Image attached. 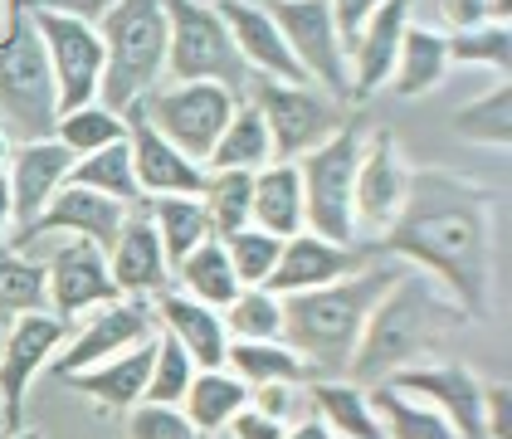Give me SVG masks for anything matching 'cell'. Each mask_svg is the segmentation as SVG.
I'll use <instances>...</instances> for the list:
<instances>
[{"label":"cell","instance_id":"cell-1","mask_svg":"<svg viewBox=\"0 0 512 439\" xmlns=\"http://www.w3.org/2000/svg\"><path fill=\"white\" fill-rule=\"evenodd\" d=\"M493 215H498L493 186L444 166H425L410 171L405 205L381 230V249L430 274L469 318H483L493 288Z\"/></svg>","mask_w":512,"mask_h":439},{"label":"cell","instance_id":"cell-2","mask_svg":"<svg viewBox=\"0 0 512 439\" xmlns=\"http://www.w3.org/2000/svg\"><path fill=\"white\" fill-rule=\"evenodd\" d=\"M464 322H473L430 274L400 269V279L376 298L371 318L356 337V352L347 361V376L356 386H376L400 366H415L430 352H439Z\"/></svg>","mask_w":512,"mask_h":439},{"label":"cell","instance_id":"cell-3","mask_svg":"<svg viewBox=\"0 0 512 439\" xmlns=\"http://www.w3.org/2000/svg\"><path fill=\"white\" fill-rule=\"evenodd\" d=\"M395 264H361L347 279H332L308 293H283V342L317 366V376H347L356 337L371 318L376 298L400 279Z\"/></svg>","mask_w":512,"mask_h":439},{"label":"cell","instance_id":"cell-4","mask_svg":"<svg viewBox=\"0 0 512 439\" xmlns=\"http://www.w3.org/2000/svg\"><path fill=\"white\" fill-rule=\"evenodd\" d=\"M103 35V79L98 103L122 113L166 74V5L161 0H113L98 20Z\"/></svg>","mask_w":512,"mask_h":439},{"label":"cell","instance_id":"cell-5","mask_svg":"<svg viewBox=\"0 0 512 439\" xmlns=\"http://www.w3.org/2000/svg\"><path fill=\"white\" fill-rule=\"evenodd\" d=\"M0 122L15 142L54 137L59 122V93L30 10L0 25Z\"/></svg>","mask_w":512,"mask_h":439},{"label":"cell","instance_id":"cell-6","mask_svg":"<svg viewBox=\"0 0 512 439\" xmlns=\"http://www.w3.org/2000/svg\"><path fill=\"white\" fill-rule=\"evenodd\" d=\"M161 5H166V74L176 83H225L244 98L254 74L230 40L220 10L205 0H161Z\"/></svg>","mask_w":512,"mask_h":439},{"label":"cell","instance_id":"cell-7","mask_svg":"<svg viewBox=\"0 0 512 439\" xmlns=\"http://www.w3.org/2000/svg\"><path fill=\"white\" fill-rule=\"evenodd\" d=\"M361 122L342 118V127L293 161L298 181H303V210H308V230L322 240L352 244L356 220H352V181H356V161H361Z\"/></svg>","mask_w":512,"mask_h":439},{"label":"cell","instance_id":"cell-8","mask_svg":"<svg viewBox=\"0 0 512 439\" xmlns=\"http://www.w3.org/2000/svg\"><path fill=\"white\" fill-rule=\"evenodd\" d=\"M244 98L259 108V118L269 127L274 161H298L342 127V103L332 93H322L317 83L254 79L244 88Z\"/></svg>","mask_w":512,"mask_h":439},{"label":"cell","instance_id":"cell-9","mask_svg":"<svg viewBox=\"0 0 512 439\" xmlns=\"http://www.w3.org/2000/svg\"><path fill=\"white\" fill-rule=\"evenodd\" d=\"M239 93H230L225 83H171V88H152L142 93V113L157 127L171 147H181L191 161L205 166L215 137L225 132V122L235 113Z\"/></svg>","mask_w":512,"mask_h":439},{"label":"cell","instance_id":"cell-10","mask_svg":"<svg viewBox=\"0 0 512 439\" xmlns=\"http://www.w3.org/2000/svg\"><path fill=\"white\" fill-rule=\"evenodd\" d=\"M30 20L40 30L44 59H49V74H54L59 113L98 103V79H103V35H98V25L79 20V15H59V10H30Z\"/></svg>","mask_w":512,"mask_h":439},{"label":"cell","instance_id":"cell-11","mask_svg":"<svg viewBox=\"0 0 512 439\" xmlns=\"http://www.w3.org/2000/svg\"><path fill=\"white\" fill-rule=\"evenodd\" d=\"M274 15L283 44L293 49V59L303 64V74L332 93L337 103L352 98V79H347V49L337 35V20H332V5L327 0H269L264 5Z\"/></svg>","mask_w":512,"mask_h":439},{"label":"cell","instance_id":"cell-12","mask_svg":"<svg viewBox=\"0 0 512 439\" xmlns=\"http://www.w3.org/2000/svg\"><path fill=\"white\" fill-rule=\"evenodd\" d=\"M64 327L69 322L44 313V308L40 313H20L15 327H10L5 352H0V420H5V435L10 430H25V391L35 386L44 361L59 352Z\"/></svg>","mask_w":512,"mask_h":439},{"label":"cell","instance_id":"cell-13","mask_svg":"<svg viewBox=\"0 0 512 439\" xmlns=\"http://www.w3.org/2000/svg\"><path fill=\"white\" fill-rule=\"evenodd\" d=\"M386 386L434 405L459 430V439H483V381L464 361H415L391 371Z\"/></svg>","mask_w":512,"mask_h":439},{"label":"cell","instance_id":"cell-14","mask_svg":"<svg viewBox=\"0 0 512 439\" xmlns=\"http://www.w3.org/2000/svg\"><path fill=\"white\" fill-rule=\"evenodd\" d=\"M152 332H157L152 298H113V303H103V313H93V322L69 342V352L44 361V371L59 381V376H69V371H83V366H93V361H108V357H118V352H127V347H137V342H147Z\"/></svg>","mask_w":512,"mask_h":439},{"label":"cell","instance_id":"cell-15","mask_svg":"<svg viewBox=\"0 0 512 439\" xmlns=\"http://www.w3.org/2000/svg\"><path fill=\"white\" fill-rule=\"evenodd\" d=\"M122 298L113 274H108V254L93 240H69L54 249V259L44 264V303L54 318H79L83 308H103Z\"/></svg>","mask_w":512,"mask_h":439},{"label":"cell","instance_id":"cell-16","mask_svg":"<svg viewBox=\"0 0 512 439\" xmlns=\"http://www.w3.org/2000/svg\"><path fill=\"white\" fill-rule=\"evenodd\" d=\"M127 118V147H132V171H137V186L142 196H200L210 171L191 161L181 147H171L157 127L142 113V98L122 108Z\"/></svg>","mask_w":512,"mask_h":439},{"label":"cell","instance_id":"cell-17","mask_svg":"<svg viewBox=\"0 0 512 439\" xmlns=\"http://www.w3.org/2000/svg\"><path fill=\"white\" fill-rule=\"evenodd\" d=\"M410 191V166L400 157L395 137L381 127L376 137L361 142V161H356V181H352V220L366 230H386Z\"/></svg>","mask_w":512,"mask_h":439},{"label":"cell","instance_id":"cell-18","mask_svg":"<svg viewBox=\"0 0 512 439\" xmlns=\"http://www.w3.org/2000/svg\"><path fill=\"white\" fill-rule=\"evenodd\" d=\"M74 152L59 137H35V142H15V152L5 161V186H10V220L20 230H30L40 220V210L54 200V191L69 181Z\"/></svg>","mask_w":512,"mask_h":439},{"label":"cell","instance_id":"cell-19","mask_svg":"<svg viewBox=\"0 0 512 439\" xmlns=\"http://www.w3.org/2000/svg\"><path fill=\"white\" fill-rule=\"evenodd\" d=\"M220 20L230 25V40L244 54L254 79H278V83H313L303 74V64L293 59V49L283 44L274 15L264 10V0H215Z\"/></svg>","mask_w":512,"mask_h":439},{"label":"cell","instance_id":"cell-20","mask_svg":"<svg viewBox=\"0 0 512 439\" xmlns=\"http://www.w3.org/2000/svg\"><path fill=\"white\" fill-rule=\"evenodd\" d=\"M132 205H122L113 196H98L88 186H59L54 200L40 210V220L30 230H20V240H44V235H74V240H93L103 254L113 249L122 220Z\"/></svg>","mask_w":512,"mask_h":439},{"label":"cell","instance_id":"cell-21","mask_svg":"<svg viewBox=\"0 0 512 439\" xmlns=\"http://www.w3.org/2000/svg\"><path fill=\"white\" fill-rule=\"evenodd\" d=\"M366 259L356 254L352 244H337V240H322L313 230H298V235H288L283 249H278V264L274 274H269V293H308V288H322V283L332 279H347L356 274Z\"/></svg>","mask_w":512,"mask_h":439},{"label":"cell","instance_id":"cell-22","mask_svg":"<svg viewBox=\"0 0 512 439\" xmlns=\"http://www.w3.org/2000/svg\"><path fill=\"white\" fill-rule=\"evenodd\" d=\"M410 10L415 0H381L376 15L361 25L356 44L347 49V79H352V98H371L376 88L391 83L395 69V49H400V35L410 25Z\"/></svg>","mask_w":512,"mask_h":439},{"label":"cell","instance_id":"cell-23","mask_svg":"<svg viewBox=\"0 0 512 439\" xmlns=\"http://www.w3.org/2000/svg\"><path fill=\"white\" fill-rule=\"evenodd\" d=\"M152 313H157L161 332H171V337L191 352V361H196L200 371L225 366L230 332H225L220 308H205V303H196V298L181 293V288H161V293H152Z\"/></svg>","mask_w":512,"mask_h":439},{"label":"cell","instance_id":"cell-24","mask_svg":"<svg viewBox=\"0 0 512 439\" xmlns=\"http://www.w3.org/2000/svg\"><path fill=\"white\" fill-rule=\"evenodd\" d=\"M108 274H113L122 298H152V293L166 288L171 264L161 254V240L152 230V220H147V210H127L118 240L108 249Z\"/></svg>","mask_w":512,"mask_h":439},{"label":"cell","instance_id":"cell-25","mask_svg":"<svg viewBox=\"0 0 512 439\" xmlns=\"http://www.w3.org/2000/svg\"><path fill=\"white\" fill-rule=\"evenodd\" d=\"M152 352H157V332H152L147 342H137V347L118 352V357L93 361V366L69 371V376H59V381L74 386V391H83L88 400H98V405H108V410H132V405L142 400V391H147Z\"/></svg>","mask_w":512,"mask_h":439},{"label":"cell","instance_id":"cell-26","mask_svg":"<svg viewBox=\"0 0 512 439\" xmlns=\"http://www.w3.org/2000/svg\"><path fill=\"white\" fill-rule=\"evenodd\" d=\"M249 225L269 230L278 240L308 230V210H303V181L293 161H269L254 171V196H249Z\"/></svg>","mask_w":512,"mask_h":439},{"label":"cell","instance_id":"cell-27","mask_svg":"<svg viewBox=\"0 0 512 439\" xmlns=\"http://www.w3.org/2000/svg\"><path fill=\"white\" fill-rule=\"evenodd\" d=\"M303 391H308L313 415L337 439H386L381 420H376V410H371L366 386H356L352 376H337V381H332V376H322V381H317L313 376Z\"/></svg>","mask_w":512,"mask_h":439},{"label":"cell","instance_id":"cell-28","mask_svg":"<svg viewBox=\"0 0 512 439\" xmlns=\"http://www.w3.org/2000/svg\"><path fill=\"white\" fill-rule=\"evenodd\" d=\"M225 371H235L239 381L254 386H308L317 376V366L303 352H293L283 337L278 342H235L225 347Z\"/></svg>","mask_w":512,"mask_h":439},{"label":"cell","instance_id":"cell-29","mask_svg":"<svg viewBox=\"0 0 512 439\" xmlns=\"http://www.w3.org/2000/svg\"><path fill=\"white\" fill-rule=\"evenodd\" d=\"M449 74V54H444V35L430 25H405L400 49H395V69H391V88L400 98H425L434 93Z\"/></svg>","mask_w":512,"mask_h":439},{"label":"cell","instance_id":"cell-30","mask_svg":"<svg viewBox=\"0 0 512 439\" xmlns=\"http://www.w3.org/2000/svg\"><path fill=\"white\" fill-rule=\"evenodd\" d=\"M274 161V142H269V127L259 118V108L249 98H239L225 132L215 137L210 157H205V171H259Z\"/></svg>","mask_w":512,"mask_h":439},{"label":"cell","instance_id":"cell-31","mask_svg":"<svg viewBox=\"0 0 512 439\" xmlns=\"http://www.w3.org/2000/svg\"><path fill=\"white\" fill-rule=\"evenodd\" d=\"M244 405H249V386L239 381L235 371H225V366L196 371L191 386H186V396H181V410H186V420L196 425L200 435H220Z\"/></svg>","mask_w":512,"mask_h":439},{"label":"cell","instance_id":"cell-32","mask_svg":"<svg viewBox=\"0 0 512 439\" xmlns=\"http://www.w3.org/2000/svg\"><path fill=\"white\" fill-rule=\"evenodd\" d=\"M366 396H371V410H376L386 439H459V430H454L434 405L405 396V391H395L386 381L366 386Z\"/></svg>","mask_w":512,"mask_h":439},{"label":"cell","instance_id":"cell-33","mask_svg":"<svg viewBox=\"0 0 512 439\" xmlns=\"http://www.w3.org/2000/svg\"><path fill=\"white\" fill-rule=\"evenodd\" d=\"M147 220H152V230H157L161 254H166L171 269H176L196 244L215 240V235H210V215H205L200 196H152Z\"/></svg>","mask_w":512,"mask_h":439},{"label":"cell","instance_id":"cell-34","mask_svg":"<svg viewBox=\"0 0 512 439\" xmlns=\"http://www.w3.org/2000/svg\"><path fill=\"white\" fill-rule=\"evenodd\" d=\"M176 279H181V293H191L196 303L220 308V313L235 303V293H239V279H235V269H230V254H225L220 240L196 244V249L176 264Z\"/></svg>","mask_w":512,"mask_h":439},{"label":"cell","instance_id":"cell-35","mask_svg":"<svg viewBox=\"0 0 512 439\" xmlns=\"http://www.w3.org/2000/svg\"><path fill=\"white\" fill-rule=\"evenodd\" d=\"M64 186H88V191H98V196L137 205V200H142V186H137V171H132V147H127V137L98 147V152H88V157H74Z\"/></svg>","mask_w":512,"mask_h":439},{"label":"cell","instance_id":"cell-36","mask_svg":"<svg viewBox=\"0 0 512 439\" xmlns=\"http://www.w3.org/2000/svg\"><path fill=\"white\" fill-rule=\"evenodd\" d=\"M454 137L459 142H473V147H498L508 152L512 142V88L498 83L488 93H478L473 103H464L454 113Z\"/></svg>","mask_w":512,"mask_h":439},{"label":"cell","instance_id":"cell-37","mask_svg":"<svg viewBox=\"0 0 512 439\" xmlns=\"http://www.w3.org/2000/svg\"><path fill=\"white\" fill-rule=\"evenodd\" d=\"M249 196H254V171H210L200 205L210 215V235L225 240L249 225Z\"/></svg>","mask_w":512,"mask_h":439},{"label":"cell","instance_id":"cell-38","mask_svg":"<svg viewBox=\"0 0 512 439\" xmlns=\"http://www.w3.org/2000/svg\"><path fill=\"white\" fill-rule=\"evenodd\" d=\"M444 54L449 64H473V69H488L498 79H508L512 69V30L488 20V25H473V30H454L444 35Z\"/></svg>","mask_w":512,"mask_h":439},{"label":"cell","instance_id":"cell-39","mask_svg":"<svg viewBox=\"0 0 512 439\" xmlns=\"http://www.w3.org/2000/svg\"><path fill=\"white\" fill-rule=\"evenodd\" d=\"M220 318L235 342H278L283 337V298L269 288H239L235 303Z\"/></svg>","mask_w":512,"mask_h":439},{"label":"cell","instance_id":"cell-40","mask_svg":"<svg viewBox=\"0 0 512 439\" xmlns=\"http://www.w3.org/2000/svg\"><path fill=\"white\" fill-rule=\"evenodd\" d=\"M44 303V264L25 259L15 244L0 240V318H20V313H40Z\"/></svg>","mask_w":512,"mask_h":439},{"label":"cell","instance_id":"cell-41","mask_svg":"<svg viewBox=\"0 0 512 439\" xmlns=\"http://www.w3.org/2000/svg\"><path fill=\"white\" fill-rule=\"evenodd\" d=\"M54 137H59L74 157H88V152H98V147H108V142H122V137H127V118L113 113V108H103V103H83L74 113H59Z\"/></svg>","mask_w":512,"mask_h":439},{"label":"cell","instance_id":"cell-42","mask_svg":"<svg viewBox=\"0 0 512 439\" xmlns=\"http://www.w3.org/2000/svg\"><path fill=\"white\" fill-rule=\"evenodd\" d=\"M196 371L200 366L191 361V352H186L171 332L157 327V352H152V371H147L142 400H152V405H181V396H186V386H191Z\"/></svg>","mask_w":512,"mask_h":439},{"label":"cell","instance_id":"cell-43","mask_svg":"<svg viewBox=\"0 0 512 439\" xmlns=\"http://www.w3.org/2000/svg\"><path fill=\"white\" fill-rule=\"evenodd\" d=\"M220 244L230 254V269H235L239 288H264L278 264V249H283V240L269 235V230H259V225H244L235 235H225Z\"/></svg>","mask_w":512,"mask_h":439},{"label":"cell","instance_id":"cell-44","mask_svg":"<svg viewBox=\"0 0 512 439\" xmlns=\"http://www.w3.org/2000/svg\"><path fill=\"white\" fill-rule=\"evenodd\" d=\"M127 439H205L186 420L181 405H152V400H137L127 410Z\"/></svg>","mask_w":512,"mask_h":439},{"label":"cell","instance_id":"cell-45","mask_svg":"<svg viewBox=\"0 0 512 439\" xmlns=\"http://www.w3.org/2000/svg\"><path fill=\"white\" fill-rule=\"evenodd\" d=\"M249 405L264 410V415H274L278 425H298L303 415H313L308 391H298V386H254V391H249Z\"/></svg>","mask_w":512,"mask_h":439},{"label":"cell","instance_id":"cell-46","mask_svg":"<svg viewBox=\"0 0 512 439\" xmlns=\"http://www.w3.org/2000/svg\"><path fill=\"white\" fill-rule=\"evenodd\" d=\"M483 439H512V386H483Z\"/></svg>","mask_w":512,"mask_h":439},{"label":"cell","instance_id":"cell-47","mask_svg":"<svg viewBox=\"0 0 512 439\" xmlns=\"http://www.w3.org/2000/svg\"><path fill=\"white\" fill-rule=\"evenodd\" d=\"M327 5H332V20H337L342 49H352L356 35H361V25L376 15V5H381V0H327Z\"/></svg>","mask_w":512,"mask_h":439},{"label":"cell","instance_id":"cell-48","mask_svg":"<svg viewBox=\"0 0 512 439\" xmlns=\"http://www.w3.org/2000/svg\"><path fill=\"white\" fill-rule=\"evenodd\" d=\"M225 430H230V439H283L288 425H278L274 415H264V410H254V405H244Z\"/></svg>","mask_w":512,"mask_h":439},{"label":"cell","instance_id":"cell-49","mask_svg":"<svg viewBox=\"0 0 512 439\" xmlns=\"http://www.w3.org/2000/svg\"><path fill=\"white\" fill-rule=\"evenodd\" d=\"M439 20H444V25H449V35H454V30L488 25V20H493V10H488V0H439Z\"/></svg>","mask_w":512,"mask_h":439},{"label":"cell","instance_id":"cell-50","mask_svg":"<svg viewBox=\"0 0 512 439\" xmlns=\"http://www.w3.org/2000/svg\"><path fill=\"white\" fill-rule=\"evenodd\" d=\"M25 10H59V15H79V20H103V10L113 5V0H20Z\"/></svg>","mask_w":512,"mask_h":439},{"label":"cell","instance_id":"cell-51","mask_svg":"<svg viewBox=\"0 0 512 439\" xmlns=\"http://www.w3.org/2000/svg\"><path fill=\"white\" fill-rule=\"evenodd\" d=\"M283 439H337V435H332L317 415H303L298 425H288V430H283Z\"/></svg>","mask_w":512,"mask_h":439},{"label":"cell","instance_id":"cell-52","mask_svg":"<svg viewBox=\"0 0 512 439\" xmlns=\"http://www.w3.org/2000/svg\"><path fill=\"white\" fill-rule=\"evenodd\" d=\"M10 225H15V220H10V186H5V171H0V240H5Z\"/></svg>","mask_w":512,"mask_h":439},{"label":"cell","instance_id":"cell-53","mask_svg":"<svg viewBox=\"0 0 512 439\" xmlns=\"http://www.w3.org/2000/svg\"><path fill=\"white\" fill-rule=\"evenodd\" d=\"M10 152H15V137H10V132H5V122H0V171H5Z\"/></svg>","mask_w":512,"mask_h":439},{"label":"cell","instance_id":"cell-54","mask_svg":"<svg viewBox=\"0 0 512 439\" xmlns=\"http://www.w3.org/2000/svg\"><path fill=\"white\" fill-rule=\"evenodd\" d=\"M488 10H493V20H498V25H508V10H512V0H488Z\"/></svg>","mask_w":512,"mask_h":439},{"label":"cell","instance_id":"cell-55","mask_svg":"<svg viewBox=\"0 0 512 439\" xmlns=\"http://www.w3.org/2000/svg\"><path fill=\"white\" fill-rule=\"evenodd\" d=\"M25 15V5L20 0H5V15H0V25H10V20H20Z\"/></svg>","mask_w":512,"mask_h":439},{"label":"cell","instance_id":"cell-56","mask_svg":"<svg viewBox=\"0 0 512 439\" xmlns=\"http://www.w3.org/2000/svg\"><path fill=\"white\" fill-rule=\"evenodd\" d=\"M5 439H44V435H40V430H30V425H25V430H10Z\"/></svg>","mask_w":512,"mask_h":439},{"label":"cell","instance_id":"cell-57","mask_svg":"<svg viewBox=\"0 0 512 439\" xmlns=\"http://www.w3.org/2000/svg\"><path fill=\"white\" fill-rule=\"evenodd\" d=\"M205 439H230V430H220V435H205Z\"/></svg>","mask_w":512,"mask_h":439},{"label":"cell","instance_id":"cell-58","mask_svg":"<svg viewBox=\"0 0 512 439\" xmlns=\"http://www.w3.org/2000/svg\"><path fill=\"white\" fill-rule=\"evenodd\" d=\"M205 5H215V0H205Z\"/></svg>","mask_w":512,"mask_h":439}]
</instances>
